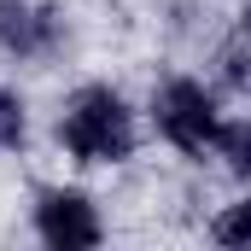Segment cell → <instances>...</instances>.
Here are the masks:
<instances>
[{"label": "cell", "instance_id": "cell-1", "mask_svg": "<svg viewBox=\"0 0 251 251\" xmlns=\"http://www.w3.org/2000/svg\"><path fill=\"white\" fill-rule=\"evenodd\" d=\"M53 140L76 170H123L140 152V111L128 105L123 88L82 82L64 94L59 117H53Z\"/></svg>", "mask_w": 251, "mask_h": 251}, {"label": "cell", "instance_id": "cell-2", "mask_svg": "<svg viewBox=\"0 0 251 251\" xmlns=\"http://www.w3.org/2000/svg\"><path fill=\"white\" fill-rule=\"evenodd\" d=\"M146 123L170 152L204 164L216 152V140H222V123H228L222 88L204 82V76H164L152 88V100H146Z\"/></svg>", "mask_w": 251, "mask_h": 251}, {"label": "cell", "instance_id": "cell-3", "mask_svg": "<svg viewBox=\"0 0 251 251\" xmlns=\"http://www.w3.org/2000/svg\"><path fill=\"white\" fill-rule=\"evenodd\" d=\"M29 234L47 251H94L105 246V210L76 181H47L35 187V204H29Z\"/></svg>", "mask_w": 251, "mask_h": 251}, {"label": "cell", "instance_id": "cell-4", "mask_svg": "<svg viewBox=\"0 0 251 251\" xmlns=\"http://www.w3.org/2000/svg\"><path fill=\"white\" fill-rule=\"evenodd\" d=\"M70 41V24L53 0H0V59L47 64Z\"/></svg>", "mask_w": 251, "mask_h": 251}, {"label": "cell", "instance_id": "cell-5", "mask_svg": "<svg viewBox=\"0 0 251 251\" xmlns=\"http://www.w3.org/2000/svg\"><path fill=\"white\" fill-rule=\"evenodd\" d=\"M210 158H222V170H228L234 181H251V117L228 111L222 140H216V152H210Z\"/></svg>", "mask_w": 251, "mask_h": 251}, {"label": "cell", "instance_id": "cell-6", "mask_svg": "<svg viewBox=\"0 0 251 251\" xmlns=\"http://www.w3.org/2000/svg\"><path fill=\"white\" fill-rule=\"evenodd\" d=\"M29 146V100L24 88L0 82V152H24Z\"/></svg>", "mask_w": 251, "mask_h": 251}, {"label": "cell", "instance_id": "cell-7", "mask_svg": "<svg viewBox=\"0 0 251 251\" xmlns=\"http://www.w3.org/2000/svg\"><path fill=\"white\" fill-rule=\"evenodd\" d=\"M216 76H222L228 94H246V88H251V70H246V29H240V24H234L228 41L216 47Z\"/></svg>", "mask_w": 251, "mask_h": 251}, {"label": "cell", "instance_id": "cell-8", "mask_svg": "<svg viewBox=\"0 0 251 251\" xmlns=\"http://www.w3.org/2000/svg\"><path fill=\"white\" fill-rule=\"evenodd\" d=\"M246 210L251 204H228V210L210 222V240H216V246H240V240H246Z\"/></svg>", "mask_w": 251, "mask_h": 251}]
</instances>
